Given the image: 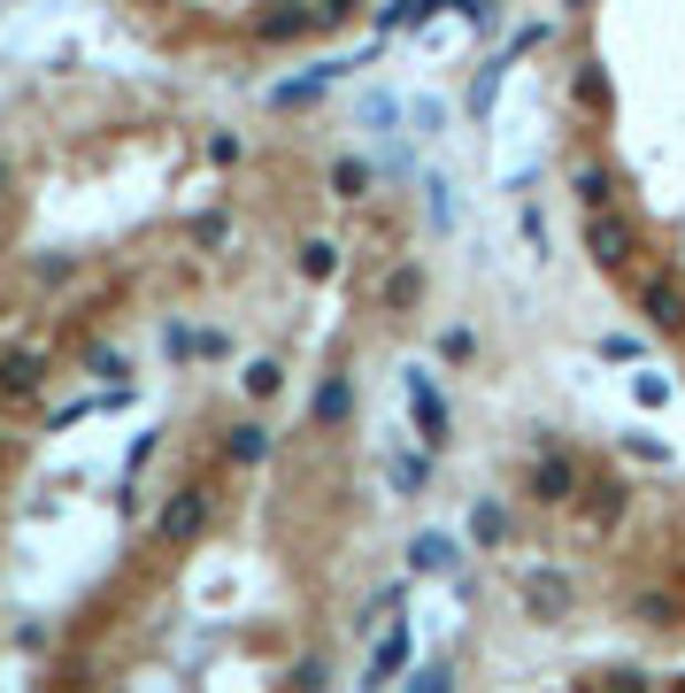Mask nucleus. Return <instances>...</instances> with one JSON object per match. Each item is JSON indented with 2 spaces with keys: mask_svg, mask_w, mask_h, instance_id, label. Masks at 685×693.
<instances>
[{
  "mask_svg": "<svg viewBox=\"0 0 685 693\" xmlns=\"http://www.w3.org/2000/svg\"><path fill=\"white\" fill-rule=\"evenodd\" d=\"M278 385H286V362H270V354H255V362H247V377H239V393H247V401H270Z\"/></svg>",
  "mask_w": 685,
  "mask_h": 693,
  "instance_id": "22",
  "label": "nucleus"
},
{
  "mask_svg": "<svg viewBox=\"0 0 685 693\" xmlns=\"http://www.w3.org/2000/svg\"><path fill=\"white\" fill-rule=\"evenodd\" d=\"M0 185H8V163H0Z\"/></svg>",
  "mask_w": 685,
  "mask_h": 693,
  "instance_id": "35",
  "label": "nucleus"
},
{
  "mask_svg": "<svg viewBox=\"0 0 685 693\" xmlns=\"http://www.w3.org/2000/svg\"><path fill=\"white\" fill-rule=\"evenodd\" d=\"M155 531H163L170 547H185V539H200V531H208V494H200V486H185V494H177L170 509L155 517Z\"/></svg>",
  "mask_w": 685,
  "mask_h": 693,
  "instance_id": "8",
  "label": "nucleus"
},
{
  "mask_svg": "<svg viewBox=\"0 0 685 693\" xmlns=\"http://www.w3.org/2000/svg\"><path fill=\"white\" fill-rule=\"evenodd\" d=\"M316 15H324V31H340V23H354V15H362V0H324Z\"/></svg>",
  "mask_w": 685,
  "mask_h": 693,
  "instance_id": "33",
  "label": "nucleus"
},
{
  "mask_svg": "<svg viewBox=\"0 0 685 693\" xmlns=\"http://www.w3.org/2000/svg\"><path fill=\"white\" fill-rule=\"evenodd\" d=\"M401 393H408V416H416V439H424L432 455H447V447H455V408H447V393H439V377H432V370H408V377H401Z\"/></svg>",
  "mask_w": 685,
  "mask_h": 693,
  "instance_id": "2",
  "label": "nucleus"
},
{
  "mask_svg": "<svg viewBox=\"0 0 685 693\" xmlns=\"http://www.w3.org/2000/svg\"><path fill=\"white\" fill-rule=\"evenodd\" d=\"M332 270H340V247H332V239H309V247H301V278H309V286H324Z\"/></svg>",
  "mask_w": 685,
  "mask_h": 693,
  "instance_id": "25",
  "label": "nucleus"
},
{
  "mask_svg": "<svg viewBox=\"0 0 685 693\" xmlns=\"http://www.w3.org/2000/svg\"><path fill=\"white\" fill-rule=\"evenodd\" d=\"M309 31H324V15H316V8H301V0H278V8H262V15H255V39H262V46L309 39Z\"/></svg>",
  "mask_w": 685,
  "mask_h": 693,
  "instance_id": "7",
  "label": "nucleus"
},
{
  "mask_svg": "<svg viewBox=\"0 0 685 693\" xmlns=\"http://www.w3.org/2000/svg\"><path fill=\"white\" fill-rule=\"evenodd\" d=\"M501 77H509V54H494V62L470 77V101H463V108H470V124H478V116H494V101H501Z\"/></svg>",
  "mask_w": 685,
  "mask_h": 693,
  "instance_id": "16",
  "label": "nucleus"
},
{
  "mask_svg": "<svg viewBox=\"0 0 685 693\" xmlns=\"http://www.w3.org/2000/svg\"><path fill=\"white\" fill-rule=\"evenodd\" d=\"M39 370H46V362H39L31 346H23V354H8V362H0V393H31V385H39Z\"/></svg>",
  "mask_w": 685,
  "mask_h": 693,
  "instance_id": "24",
  "label": "nucleus"
},
{
  "mask_svg": "<svg viewBox=\"0 0 685 693\" xmlns=\"http://www.w3.org/2000/svg\"><path fill=\"white\" fill-rule=\"evenodd\" d=\"M632 401H640V408H671V401H678V385H671L663 370H647V362H632Z\"/></svg>",
  "mask_w": 685,
  "mask_h": 693,
  "instance_id": "21",
  "label": "nucleus"
},
{
  "mask_svg": "<svg viewBox=\"0 0 685 693\" xmlns=\"http://www.w3.org/2000/svg\"><path fill=\"white\" fill-rule=\"evenodd\" d=\"M439 354H447V362H470V354H478V340H470L463 324H447V332H439Z\"/></svg>",
  "mask_w": 685,
  "mask_h": 693,
  "instance_id": "28",
  "label": "nucleus"
},
{
  "mask_svg": "<svg viewBox=\"0 0 685 693\" xmlns=\"http://www.w3.org/2000/svg\"><path fill=\"white\" fill-rule=\"evenodd\" d=\"M523 494H531L539 509H578V494H585V463H578L554 432H539V455H531V470H523Z\"/></svg>",
  "mask_w": 685,
  "mask_h": 693,
  "instance_id": "1",
  "label": "nucleus"
},
{
  "mask_svg": "<svg viewBox=\"0 0 685 693\" xmlns=\"http://www.w3.org/2000/svg\"><path fill=\"white\" fill-rule=\"evenodd\" d=\"M332 77H340V62H324V70H309V77H286V85H278L270 101H278V108H309V101H316V93H324Z\"/></svg>",
  "mask_w": 685,
  "mask_h": 693,
  "instance_id": "19",
  "label": "nucleus"
},
{
  "mask_svg": "<svg viewBox=\"0 0 685 693\" xmlns=\"http://www.w3.org/2000/svg\"><path fill=\"white\" fill-rule=\"evenodd\" d=\"M393 671H408V624H385V640L370 648V686L393 679Z\"/></svg>",
  "mask_w": 685,
  "mask_h": 693,
  "instance_id": "17",
  "label": "nucleus"
},
{
  "mask_svg": "<svg viewBox=\"0 0 685 693\" xmlns=\"http://www.w3.org/2000/svg\"><path fill=\"white\" fill-rule=\"evenodd\" d=\"M346 416H354V377H324V385H316V401H309V424H324V432H332V424H346Z\"/></svg>",
  "mask_w": 685,
  "mask_h": 693,
  "instance_id": "13",
  "label": "nucleus"
},
{
  "mask_svg": "<svg viewBox=\"0 0 685 693\" xmlns=\"http://www.w3.org/2000/svg\"><path fill=\"white\" fill-rule=\"evenodd\" d=\"M332 193H340V200H362V193H370V163H354V155L332 163Z\"/></svg>",
  "mask_w": 685,
  "mask_h": 693,
  "instance_id": "26",
  "label": "nucleus"
},
{
  "mask_svg": "<svg viewBox=\"0 0 685 693\" xmlns=\"http://www.w3.org/2000/svg\"><path fill=\"white\" fill-rule=\"evenodd\" d=\"M85 370H93V377H124V354H116V346H93Z\"/></svg>",
  "mask_w": 685,
  "mask_h": 693,
  "instance_id": "31",
  "label": "nucleus"
},
{
  "mask_svg": "<svg viewBox=\"0 0 685 693\" xmlns=\"http://www.w3.org/2000/svg\"><path fill=\"white\" fill-rule=\"evenodd\" d=\"M224 463L262 470V463H270V424H255V416H247V424H231V432H224Z\"/></svg>",
  "mask_w": 685,
  "mask_h": 693,
  "instance_id": "11",
  "label": "nucleus"
},
{
  "mask_svg": "<svg viewBox=\"0 0 685 693\" xmlns=\"http://www.w3.org/2000/svg\"><path fill=\"white\" fill-rule=\"evenodd\" d=\"M455 562H463L455 531H416V539H408V570H416V578H447Z\"/></svg>",
  "mask_w": 685,
  "mask_h": 693,
  "instance_id": "10",
  "label": "nucleus"
},
{
  "mask_svg": "<svg viewBox=\"0 0 685 693\" xmlns=\"http://www.w3.org/2000/svg\"><path fill=\"white\" fill-rule=\"evenodd\" d=\"M578 517H585V531H616V524L632 517V486H624V478H585Z\"/></svg>",
  "mask_w": 685,
  "mask_h": 693,
  "instance_id": "4",
  "label": "nucleus"
},
{
  "mask_svg": "<svg viewBox=\"0 0 685 693\" xmlns=\"http://www.w3.org/2000/svg\"><path fill=\"white\" fill-rule=\"evenodd\" d=\"M470 539H478V547H509V539H516V517H509V501H494V494H478V501H470Z\"/></svg>",
  "mask_w": 685,
  "mask_h": 693,
  "instance_id": "12",
  "label": "nucleus"
},
{
  "mask_svg": "<svg viewBox=\"0 0 685 693\" xmlns=\"http://www.w3.org/2000/svg\"><path fill=\"white\" fill-rule=\"evenodd\" d=\"M547 31H554V23H523V31H516V39H509V46H501V54H509V62H516V54H531V46H539Z\"/></svg>",
  "mask_w": 685,
  "mask_h": 693,
  "instance_id": "32",
  "label": "nucleus"
},
{
  "mask_svg": "<svg viewBox=\"0 0 685 693\" xmlns=\"http://www.w3.org/2000/svg\"><path fill=\"white\" fill-rule=\"evenodd\" d=\"M163 346H170V362H193V354H200V332H185V324H170V332H163Z\"/></svg>",
  "mask_w": 685,
  "mask_h": 693,
  "instance_id": "29",
  "label": "nucleus"
},
{
  "mask_svg": "<svg viewBox=\"0 0 685 693\" xmlns=\"http://www.w3.org/2000/svg\"><path fill=\"white\" fill-rule=\"evenodd\" d=\"M640 317H647L655 340H685V293H678V278H647V286H640Z\"/></svg>",
  "mask_w": 685,
  "mask_h": 693,
  "instance_id": "5",
  "label": "nucleus"
},
{
  "mask_svg": "<svg viewBox=\"0 0 685 693\" xmlns=\"http://www.w3.org/2000/svg\"><path fill=\"white\" fill-rule=\"evenodd\" d=\"M616 455H632V463H647V470H671V463H678V455H671V439H655L647 424L616 432Z\"/></svg>",
  "mask_w": 685,
  "mask_h": 693,
  "instance_id": "15",
  "label": "nucleus"
},
{
  "mask_svg": "<svg viewBox=\"0 0 685 693\" xmlns=\"http://www.w3.org/2000/svg\"><path fill=\"white\" fill-rule=\"evenodd\" d=\"M432 463H439L432 447H424V455H393V463H385V478H393V494H424V486H432Z\"/></svg>",
  "mask_w": 685,
  "mask_h": 693,
  "instance_id": "20",
  "label": "nucleus"
},
{
  "mask_svg": "<svg viewBox=\"0 0 685 693\" xmlns=\"http://www.w3.org/2000/svg\"><path fill=\"white\" fill-rule=\"evenodd\" d=\"M570 601H578L570 570H523V617H531V624H554Z\"/></svg>",
  "mask_w": 685,
  "mask_h": 693,
  "instance_id": "6",
  "label": "nucleus"
},
{
  "mask_svg": "<svg viewBox=\"0 0 685 693\" xmlns=\"http://www.w3.org/2000/svg\"><path fill=\"white\" fill-rule=\"evenodd\" d=\"M593 354H601V362H624V370H632V362H647V340H640V332H601V340H593Z\"/></svg>",
  "mask_w": 685,
  "mask_h": 693,
  "instance_id": "23",
  "label": "nucleus"
},
{
  "mask_svg": "<svg viewBox=\"0 0 685 693\" xmlns=\"http://www.w3.org/2000/svg\"><path fill=\"white\" fill-rule=\"evenodd\" d=\"M377 301H385L393 317H408V309L424 301V270H416V262H393V270H385V286H377Z\"/></svg>",
  "mask_w": 685,
  "mask_h": 693,
  "instance_id": "14",
  "label": "nucleus"
},
{
  "mask_svg": "<svg viewBox=\"0 0 685 693\" xmlns=\"http://www.w3.org/2000/svg\"><path fill=\"white\" fill-rule=\"evenodd\" d=\"M570 101H578L585 116H616V85H609V70H601L593 54H585V62L570 70Z\"/></svg>",
  "mask_w": 685,
  "mask_h": 693,
  "instance_id": "9",
  "label": "nucleus"
},
{
  "mask_svg": "<svg viewBox=\"0 0 685 693\" xmlns=\"http://www.w3.org/2000/svg\"><path fill=\"white\" fill-rule=\"evenodd\" d=\"M570 193H578L585 208H609V200H616V177H609V163H578V170H570Z\"/></svg>",
  "mask_w": 685,
  "mask_h": 693,
  "instance_id": "18",
  "label": "nucleus"
},
{
  "mask_svg": "<svg viewBox=\"0 0 685 693\" xmlns=\"http://www.w3.org/2000/svg\"><path fill=\"white\" fill-rule=\"evenodd\" d=\"M416 686L439 693V686H455V671H447V663H416Z\"/></svg>",
  "mask_w": 685,
  "mask_h": 693,
  "instance_id": "34",
  "label": "nucleus"
},
{
  "mask_svg": "<svg viewBox=\"0 0 685 693\" xmlns=\"http://www.w3.org/2000/svg\"><path fill=\"white\" fill-rule=\"evenodd\" d=\"M585 255H593V270H632V255H640V224L616 216V200H609V208H585Z\"/></svg>",
  "mask_w": 685,
  "mask_h": 693,
  "instance_id": "3",
  "label": "nucleus"
},
{
  "mask_svg": "<svg viewBox=\"0 0 685 693\" xmlns=\"http://www.w3.org/2000/svg\"><path fill=\"white\" fill-rule=\"evenodd\" d=\"M239 155H247V147H239V139H231V132H216V139H208V163H216V170H231V163H239Z\"/></svg>",
  "mask_w": 685,
  "mask_h": 693,
  "instance_id": "30",
  "label": "nucleus"
},
{
  "mask_svg": "<svg viewBox=\"0 0 685 693\" xmlns=\"http://www.w3.org/2000/svg\"><path fill=\"white\" fill-rule=\"evenodd\" d=\"M632 617H640V624H678V601H671V593H640Z\"/></svg>",
  "mask_w": 685,
  "mask_h": 693,
  "instance_id": "27",
  "label": "nucleus"
}]
</instances>
